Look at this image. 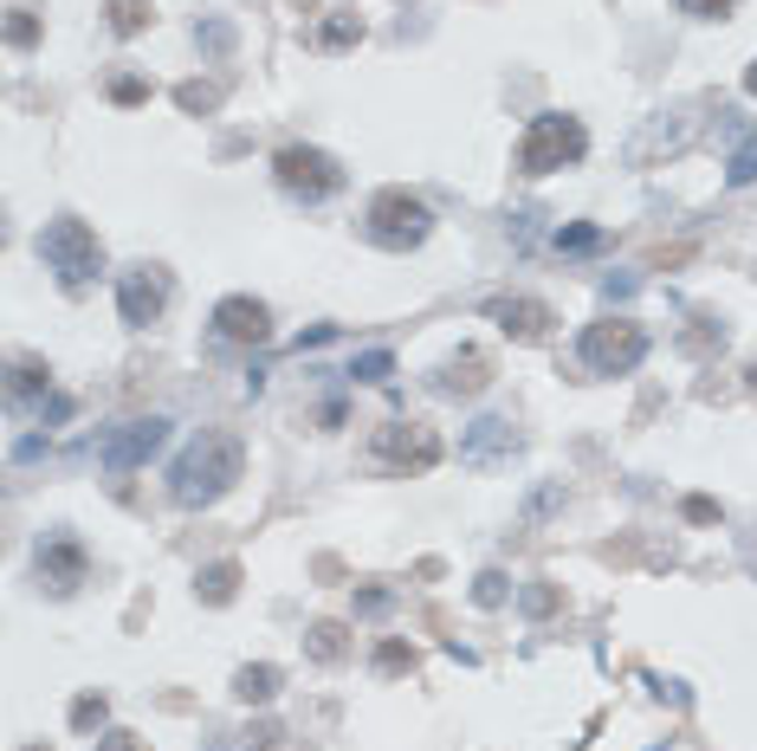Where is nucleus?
Returning a JSON list of instances; mask_svg holds the SVG:
<instances>
[{"label": "nucleus", "mask_w": 757, "mask_h": 751, "mask_svg": "<svg viewBox=\"0 0 757 751\" xmlns=\"http://www.w3.org/2000/svg\"><path fill=\"white\" fill-rule=\"evenodd\" d=\"M182 104H189V111H208V104H214V91H201V84H189V91H182Z\"/></svg>", "instance_id": "32"}, {"label": "nucleus", "mask_w": 757, "mask_h": 751, "mask_svg": "<svg viewBox=\"0 0 757 751\" xmlns=\"http://www.w3.org/2000/svg\"><path fill=\"white\" fill-rule=\"evenodd\" d=\"M33 13H13V20H7V39H13V46H33Z\"/></svg>", "instance_id": "28"}, {"label": "nucleus", "mask_w": 757, "mask_h": 751, "mask_svg": "<svg viewBox=\"0 0 757 751\" xmlns=\"http://www.w3.org/2000/svg\"><path fill=\"white\" fill-rule=\"evenodd\" d=\"M596 240H603L596 227H564V233H557V247H564V253H589Z\"/></svg>", "instance_id": "23"}, {"label": "nucleus", "mask_w": 757, "mask_h": 751, "mask_svg": "<svg viewBox=\"0 0 757 751\" xmlns=\"http://www.w3.org/2000/svg\"><path fill=\"white\" fill-rule=\"evenodd\" d=\"M72 725H104V693H98V700H78V707H72Z\"/></svg>", "instance_id": "27"}, {"label": "nucleus", "mask_w": 757, "mask_h": 751, "mask_svg": "<svg viewBox=\"0 0 757 751\" xmlns=\"http://www.w3.org/2000/svg\"><path fill=\"white\" fill-rule=\"evenodd\" d=\"M311 661H343V629L337 622H317V629H311Z\"/></svg>", "instance_id": "18"}, {"label": "nucleus", "mask_w": 757, "mask_h": 751, "mask_svg": "<svg viewBox=\"0 0 757 751\" xmlns=\"http://www.w3.org/2000/svg\"><path fill=\"white\" fill-rule=\"evenodd\" d=\"M370 453H376V467H388V473H427L441 460V434L421 428V421H382Z\"/></svg>", "instance_id": "7"}, {"label": "nucleus", "mask_w": 757, "mask_h": 751, "mask_svg": "<svg viewBox=\"0 0 757 751\" xmlns=\"http://www.w3.org/2000/svg\"><path fill=\"white\" fill-rule=\"evenodd\" d=\"M505 597H512V583H505L498 570H486V577L473 583V602H480V609H498V602H505Z\"/></svg>", "instance_id": "21"}, {"label": "nucleus", "mask_w": 757, "mask_h": 751, "mask_svg": "<svg viewBox=\"0 0 757 751\" xmlns=\"http://www.w3.org/2000/svg\"><path fill=\"white\" fill-rule=\"evenodd\" d=\"M233 693H240L246 707H265V700L279 693V668H272V661H260V668H240V674H233Z\"/></svg>", "instance_id": "15"}, {"label": "nucleus", "mask_w": 757, "mask_h": 751, "mask_svg": "<svg viewBox=\"0 0 757 751\" xmlns=\"http://www.w3.org/2000/svg\"><path fill=\"white\" fill-rule=\"evenodd\" d=\"M46 382H52V370H46V363H33V357H20V363H13V382H7V389H13V402H27V395H39Z\"/></svg>", "instance_id": "17"}, {"label": "nucleus", "mask_w": 757, "mask_h": 751, "mask_svg": "<svg viewBox=\"0 0 757 751\" xmlns=\"http://www.w3.org/2000/svg\"><path fill=\"white\" fill-rule=\"evenodd\" d=\"M214 331L228 343H265L272 338V311L260 299H221L214 304Z\"/></svg>", "instance_id": "10"}, {"label": "nucleus", "mask_w": 757, "mask_h": 751, "mask_svg": "<svg viewBox=\"0 0 757 751\" xmlns=\"http://www.w3.org/2000/svg\"><path fill=\"white\" fill-rule=\"evenodd\" d=\"M39 577H46L52 590H78V583H84V551H78L72 538L39 544Z\"/></svg>", "instance_id": "12"}, {"label": "nucleus", "mask_w": 757, "mask_h": 751, "mask_svg": "<svg viewBox=\"0 0 757 751\" xmlns=\"http://www.w3.org/2000/svg\"><path fill=\"white\" fill-rule=\"evenodd\" d=\"M512 448H518V434H512V421H505V414H480V421H473V434L460 441V460H473V467H486L493 453H512Z\"/></svg>", "instance_id": "11"}, {"label": "nucleus", "mask_w": 757, "mask_h": 751, "mask_svg": "<svg viewBox=\"0 0 757 751\" xmlns=\"http://www.w3.org/2000/svg\"><path fill=\"white\" fill-rule=\"evenodd\" d=\"M162 311H169V272L150 266V260L123 266V272H117V318H123L130 331H150Z\"/></svg>", "instance_id": "8"}, {"label": "nucleus", "mask_w": 757, "mask_h": 751, "mask_svg": "<svg viewBox=\"0 0 757 751\" xmlns=\"http://www.w3.org/2000/svg\"><path fill=\"white\" fill-rule=\"evenodd\" d=\"M162 441H169V421H162V414H150V421H123V428H111V434L98 441V460H104L111 473H130V467H143Z\"/></svg>", "instance_id": "9"}, {"label": "nucleus", "mask_w": 757, "mask_h": 751, "mask_svg": "<svg viewBox=\"0 0 757 751\" xmlns=\"http://www.w3.org/2000/svg\"><path fill=\"white\" fill-rule=\"evenodd\" d=\"M757 176V143H745V150L731 156V188H745Z\"/></svg>", "instance_id": "25"}, {"label": "nucleus", "mask_w": 757, "mask_h": 751, "mask_svg": "<svg viewBox=\"0 0 757 751\" xmlns=\"http://www.w3.org/2000/svg\"><path fill=\"white\" fill-rule=\"evenodd\" d=\"M272 176L285 194H299V201H331L343 188V162L331 150H311V143H292V150L272 156Z\"/></svg>", "instance_id": "6"}, {"label": "nucleus", "mask_w": 757, "mask_h": 751, "mask_svg": "<svg viewBox=\"0 0 757 751\" xmlns=\"http://www.w3.org/2000/svg\"><path fill=\"white\" fill-rule=\"evenodd\" d=\"M388 370H395V357H388V350H370V357H356V370H350V376H363V382H388Z\"/></svg>", "instance_id": "22"}, {"label": "nucleus", "mask_w": 757, "mask_h": 751, "mask_svg": "<svg viewBox=\"0 0 757 751\" xmlns=\"http://www.w3.org/2000/svg\"><path fill=\"white\" fill-rule=\"evenodd\" d=\"M39 260L78 292V286H91L104 272V247H98V233L78 221V214H59V221H46V233H39Z\"/></svg>", "instance_id": "3"}, {"label": "nucleus", "mask_w": 757, "mask_h": 751, "mask_svg": "<svg viewBox=\"0 0 757 751\" xmlns=\"http://www.w3.org/2000/svg\"><path fill=\"white\" fill-rule=\"evenodd\" d=\"M356 609H363V615H382V609H388V590H363V597H356Z\"/></svg>", "instance_id": "31"}, {"label": "nucleus", "mask_w": 757, "mask_h": 751, "mask_svg": "<svg viewBox=\"0 0 757 751\" xmlns=\"http://www.w3.org/2000/svg\"><path fill=\"white\" fill-rule=\"evenodd\" d=\"M233 583H240V563H214V570H201V577H194V590H201L208 602H228Z\"/></svg>", "instance_id": "16"}, {"label": "nucleus", "mask_w": 757, "mask_h": 751, "mask_svg": "<svg viewBox=\"0 0 757 751\" xmlns=\"http://www.w3.org/2000/svg\"><path fill=\"white\" fill-rule=\"evenodd\" d=\"M350 39H363V20H356V13H337V20H324L317 46H350Z\"/></svg>", "instance_id": "20"}, {"label": "nucleus", "mask_w": 757, "mask_h": 751, "mask_svg": "<svg viewBox=\"0 0 757 751\" xmlns=\"http://www.w3.org/2000/svg\"><path fill=\"white\" fill-rule=\"evenodd\" d=\"M686 519H699V525H713V519H719V505H713V499H686Z\"/></svg>", "instance_id": "29"}, {"label": "nucleus", "mask_w": 757, "mask_h": 751, "mask_svg": "<svg viewBox=\"0 0 757 751\" xmlns=\"http://www.w3.org/2000/svg\"><path fill=\"white\" fill-rule=\"evenodd\" d=\"M751 382H757V370H751Z\"/></svg>", "instance_id": "35"}, {"label": "nucleus", "mask_w": 757, "mask_h": 751, "mask_svg": "<svg viewBox=\"0 0 757 751\" xmlns=\"http://www.w3.org/2000/svg\"><path fill=\"white\" fill-rule=\"evenodd\" d=\"M111 98H117V104H137V98H143V84H137V78H117Z\"/></svg>", "instance_id": "30"}, {"label": "nucleus", "mask_w": 757, "mask_h": 751, "mask_svg": "<svg viewBox=\"0 0 757 751\" xmlns=\"http://www.w3.org/2000/svg\"><path fill=\"white\" fill-rule=\"evenodd\" d=\"M104 751H137V739H130V732H111V739H104Z\"/></svg>", "instance_id": "33"}, {"label": "nucleus", "mask_w": 757, "mask_h": 751, "mask_svg": "<svg viewBox=\"0 0 757 751\" xmlns=\"http://www.w3.org/2000/svg\"><path fill=\"white\" fill-rule=\"evenodd\" d=\"M240 467H246V448L221 434V428H208V434H194L189 448L175 453V467H169V499L175 505H214L221 492L240 480Z\"/></svg>", "instance_id": "1"}, {"label": "nucleus", "mask_w": 757, "mask_h": 751, "mask_svg": "<svg viewBox=\"0 0 757 751\" xmlns=\"http://www.w3.org/2000/svg\"><path fill=\"white\" fill-rule=\"evenodd\" d=\"M738 0H680V13H693V20H725Z\"/></svg>", "instance_id": "24"}, {"label": "nucleus", "mask_w": 757, "mask_h": 751, "mask_svg": "<svg viewBox=\"0 0 757 751\" xmlns=\"http://www.w3.org/2000/svg\"><path fill=\"white\" fill-rule=\"evenodd\" d=\"M427 233H434V208H427L421 194H408V188H382L376 201H370V240H376V247L408 253V247H421Z\"/></svg>", "instance_id": "4"}, {"label": "nucleus", "mask_w": 757, "mask_h": 751, "mask_svg": "<svg viewBox=\"0 0 757 751\" xmlns=\"http://www.w3.org/2000/svg\"><path fill=\"white\" fill-rule=\"evenodd\" d=\"M408 661H415V654H408L402 641H388V648H382V654H376V668H382V674H402Z\"/></svg>", "instance_id": "26"}, {"label": "nucleus", "mask_w": 757, "mask_h": 751, "mask_svg": "<svg viewBox=\"0 0 757 751\" xmlns=\"http://www.w3.org/2000/svg\"><path fill=\"white\" fill-rule=\"evenodd\" d=\"M493 318H498V331H505V338L531 343V338H544V324H551V304H537V299H498Z\"/></svg>", "instance_id": "13"}, {"label": "nucleus", "mask_w": 757, "mask_h": 751, "mask_svg": "<svg viewBox=\"0 0 757 751\" xmlns=\"http://www.w3.org/2000/svg\"><path fill=\"white\" fill-rule=\"evenodd\" d=\"M583 150H589V130L569 111H544L518 137V176H557L569 162H583Z\"/></svg>", "instance_id": "2"}, {"label": "nucleus", "mask_w": 757, "mask_h": 751, "mask_svg": "<svg viewBox=\"0 0 757 751\" xmlns=\"http://www.w3.org/2000/svg\"><path fill=\"white\" fill-rule=\"evenodd\" d=\"M150 20V0H111V27L117 33H137Z\"/></svg>", "instance_id": "19"}, {"label": "nucleus", "mask_w": 757, "mask_h": 751, "mask_svg": "<svg viewBox=\"0 0 757 751\" xmlns=\"http://www.w3.org/2000/svg\"><path fill=\"white\" fill-rule=\"evenodd\" d=\"M745 91H751V98H757V59H751V66H745Z\"/></svg>", "instance_id": "34"}, {"label": "nucleus", "mask_w": 757, "mask_h": 751, "mask_svg": "<svg viewBox=\"0 0 757 751\" xmlns=\"http://www.w3.org/2000/svg\"><path fill=\"white\" fill-rule=\"evenodd\" d=\"M480 382H486V357H480V350H460L454 363L434 370V389H447V395H473Z\"/></svg>", "instance_id": "14"}, {"label": "nucleus", "mask_w": 757, "mask_h": 751, "mask_svg": "<svg viewBox=\"0 0 757 751\" xmlns=\"http://www.w3.org/2000/svg\"><path fill=\"white\" fill-rule=\"evenodd\" d=\"M576 357L596 376H628L647 357V331L628 324V318H603V324H589V331L576 338Z\"/></svg>", "instance_id": "5"}]
</instances>
